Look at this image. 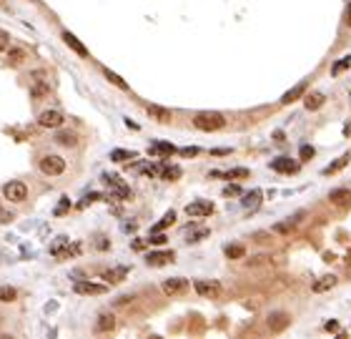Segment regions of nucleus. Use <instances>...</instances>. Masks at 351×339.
Returning <instances> with one entry per match:
<instances>
[{"mask_svg": "<svg viewBox=\"0 0 351 339\" xmlns=\"http://www.w3.org/2000/svg\"><path fill=\"white\" fill-rule=\"evenodd\" d=\"M241 204H244L246 209H256V206L261 204V191H258V188H253L251 194H246V196L241 199Z\"/></svg>", "mask_w": 351, "mask_h": 339, "instance_id": "a878e982", "label": "nucleus"}, {"mask_svg": "<svg viewBox=\"0 0 351 339\" xmlns=\"http://www.w3.org/2000/svg\"><path fill=\"white\" fill-rule=\"evenodd\" d=\"M349 159H351V156H349V154H344L341 159H336L334 164H329V166L324 169V176H331V173H339V171H341V169H344V166L349 164Z\"/></svg>", "mask_w": 351, "mask_h": 339, "instance_id": "393cba45", "label": "nucleus"}, {"mask_svg": "<svg viewBox=\"0 0 351 339\" xmlns=\"http://www.w3.org/2000/svg\"><path fill=\"white\" fill-rule=\"evenodd\" d=\"M126 277H128V267H115V269L103 272V279H105L108 284H118V282H123Z\"/></svg>", "mask_w": 351, "mask_h": 339, "instance_id": "6ab92c4d", "label": "nucleus"}, {"mask_svg": "<svg viewBox=\"0 0 351 339\" xmlns=\"http://www.w3.org/2000/svg\"><path fill=\"white\" fill-rule=\"evenodd\" d=\"M223 251H226L228 259H244V256H246V249H244L241 244H228Z\"/></svg>", "mask_w": 351, "mask_h": 339, "instance_id": "cd10ccee", "label": "nucleus"}, {"mask_svg": "<svg viewBox=\"0 0 351 339\" xmlns=\"http://www.w3.org/2000/svg\"><path fill=\"white\" fill-rule=\"evenodd\" d=\"M346 23L351 25V3H349V10H346Z\"/></svg>", "mask_w": 351, "mask_h": 339, "instance_id": "de8ad7c7", "label": "nucleus"}, {"mask_svg": "<svg viewBox=\"0 0 351 339\" xmlns=\"http://www.w3.org/2000/svg\"><path fill=\"white\" fill-rule=\"evenodd\" d=\"M193 126H196L199 131H218V128H223L226 126V118H223V113H218V111H201V113H196L193 116Z\"/></svg>", "mask_w": 351, "mask_h": 339, "instance_id": "f257e3e1", "label": "nucleus"}, {"mask_svg": "<svg viewBox=\"0 0 351 339\" xmlns=\"http://www.w3.org/2000/svg\"><path fill=\"white\" fill-rule=\"evenodd\" d=\"M148 244H155V246H161V244H166V236H163L161 231H153V234L148 236Z\"/></svg>", "mask_w": 351, "mask_h": 339, "instance_id": "a19ab883", "label": "nucleus"}, {"mask_svg": "<svg viewBox=\"0 0 351 339\" xmlns=\"http://www.w3.org/2000/svg\"><path fill=\"white\" fill-rule=\"evenodd\" d=\"M303 93H306V83H299V86H294L291 91H286V93L281 96V103L289 106V103H294V101H296L299 96H303Z\"/></svg>", "mask_w": 351, "mask_h": 339, "instance_id": "412c9836", "label": "nucleus"}, {"mask_svg": "<svg viewBox=\"0 0 351 339\" xmlns=\"http://www.w3.org/2000/svg\"><path fill=\"white\" fill-rule=\"evenodd\" d=\"M346 68H351V56H344L341 60H336L334 68H331V75H339V73H344Z\"/></svg>", "mask_w": 351, "mask_h": 339, "instance_id": "2f4dec72", "label": "nucleus"}, {"mask_svg": "<svg viewBox=\"0 0 351 339\" xmlns=\"http://www.w3.org/2000/svg\"><path fill=\"white\" fill-rule=\"evenodd\" d=\"M271 169H274V171H281V173H294V171H296V164H294L289 156H279V159L271 161Z\"/></svg>", "mask_w": 351, "mask_h": 339, "instance_id": "a211bd4d", "label": "nucleus"}, {"mask_svg": "<svg viewBox=\"0 0 351 339\" xmlns=\"http://www.w3.org/2000/svg\"><path fill=\"white\" fill-rule=\"evenodd\" d=\"M46 93H48V86H46V83H35V86L30 88V96H33V98H43Z\"/></svg>", "mask_w": 351, "mask_h": 339, "instance_id": "4c0bfd02", "label": "nucleus"}, {"mask_svg": "<svg viewBox=\"0 0 351 339\" xmlns=\"http://www.w3.org/2000/svg\"><path fill=\"white\" fill-rule=\"evenodd\" d=\"M73 291L75 294H83V296H98V294H105L108 286L105 284H96V282H86V279H78L73 284Z\"/></svg>", "mask_w": 351, "mask_h": 339, "instance_id": "423d86ee", "label": "nucleus"}, {"mask_svg": "<svg viewBox=\"0 0 351 339\" xmlns=\"http://www.w3.org/2000/svg\"><path fill=\"white\" fill-rule=\"evenodd\" d=\"M133 161L136 159V151H126V148H115V151H110V161H115V164H123V161Z\"/></svg>", "mask_w": 351, "mask_h": 339, "instance_id": "5701e85b", "label": "nucleus"}, {"mask_svg": "<svg viewBox=\"0 0 351 339\" xmlns=\"http://www.w3.org/2000/svg\"><path fill=\"white\" fill-rule=\"evenodd\" d=\"M196 291H199V296H203V299H218L221 296V284L218 282H208V279H196Z\"/></svg>", "mask_w": 351, "mask_h": 339, "instance_id": "6e6552de", "label": "nucleus"}, {"mask_svg": "<svg viewBox=\"0 0 351 339\" xmlns=\"http://www.w3.org/2000/svg\"><path fill=\"white\" fill-rule=\"evenodd\" d=\"M301 216H303V211H299V214H294V216H289L286 221H279V224H274V231L276 234H291L296 226L301 224Z\"/></svg>", "mask_w": 351, "mask_h": 339, "instance_id": "f8f14e48", "label": "nucleus"}, {"mask_svg": "<svg viewBox=\"0 0 351 339\" xmlns=\"http://www.w3.org/2000/svg\"><path fill=\"white\" fill-rule=\"evenodd\" d=\"M148 154H150V156H161V159H171V156L176 154V146H173V143H153V146L148 148Z\"/></svg>", "mask_w": 351, "mask_h": 339, "instance_id": "f3484780", "label": "nucleus"}, {"mask_svg": "<svg viewBox=\"0 0 351 339\" xmlns=\"http://www.w3.org/2000/svg\"><path fill=\"white\" fill-rule=\"evenodd\" d=\"M161 176L168 178V181H176L181 176V169L178 166H161Z\"/></svg>", "mask_w": 351, "mask_h": 339, "instance_id": "72a5a7b5", "label": "nucleus"}, {"mask_svg": "<svg viewBox=\"0 0 351 339\" xmlns=\"http://www.w3.org/2000/svg\"><path fill=\"white\" fill-rule=\"evenodd\" d=\"M65 209H68V199H65V201H63V204H60V206H58V214H63V211H65Z\"/></svg>", "mask_w": 351, "mask_h": 339, "instance_id": "49530a36", "label": "nucleus"}, {"mask_svg": "<svg viewBox=\"0 0 351 339\" xmlns=\"http://www.w3.org/2000/svg\"><path fill=\"white\" fill-rule=\"evenodd\" d=\"M8 48H10V33L0 28V53H3V51H8Z\"/></svg>", "mask_w": 351, "mask_h": 339, "instance_id": "58836bf2", "label": "nucleus"}, {"mask_svg": "<svg viewBox=\"0 0 351 339\" xmlns=\"http://www.w3.org/2000/svg\"><path fill=\"white\" fill-rule=\"evenodd\" d=\"M329 201L336 204V206H344V204H351V191L349 188H336V191L329 194Z\"/></svg>", "mask_w": 351, "mask_h": 339, "instance_id": "aec40b11", "label": "nucleus"}, {"mask_svg": "<svg viewBox=\"0 0 351 339\" xmlns=\"http://www.w3.org/2000/svg\"><path fill=\"white\" fill-rule=\"evenodd\" d=\"M55 143H60V146H75V143H78V138H75V133L63 131V133H58V136H55Z\"/></svg>", "mask_w": 351, "mask_h": 339, "instance_id": "7c9ffc66", "label": "nucleus"}, {"mask_svg": "<svg viewBox=\"0 0 351 339\" xmlns=\"http://www.w3.org/2000/svg\"><path fill=\"white\" fill-rule=\"evenodd\" d=\"M50 254H53L55 259H68L70 254H78V246H70V239L58 236V239L50 244Z\"/></svg>", "mask_w": 351, "mask_h": 339, "instance_id": "1a4fd4ad", "label": "nucleus"}, {"mask_svg": "<svg viewBox=\"0 0 351 339\" xmlns=\"http://www.w3.org/2000/svg\"><path fill=\"white\" fill-rule=\"evenodd\" d=\"M63 43H65V46H68L73 53H78L81 58H88V48H86L81 41H78V38H75L70 30H65V33H63Z\"/></svg>", "mask_w": 351, "mask_h": 339, "instance_id": "ddd939ff", "label": "nucleus"}, {"mask_svg": "<svg viewBox=\"0 0 351 339\" xmlns=\"http://www.w3.org/2000/svg\"><path fill=\"white\" fill-rule=\"evenodd\" d=\"M223 154H228V148H213V156H223Z\"/></svg>", "mask_w": 351, "mask_h": 339, "instance_id": "a18cd8bd", "label": "nucleus"}, {"mask_svg": "<svg viewBox=\"0 0 351 339\" xmlns=\"http://www.w3.org/2000/svg\"><path fill=\"white\" fill-rule=\"evenodd\" d=\"M3 196L8 201H13V204H20V201L28 199V186L23 181H10V183L3 186Z\"/></svg>", "mask_w": 351, "mask_h": 339, "instance_id": "20e7f679", "label": "nucleus"}, {"mask_svg": "<svg viewBox=\"0 0 351 339\" xmlns=\"http://www.w3.org/2000/svg\"><path fill=\"white\" fill-rule=\"evenodd\" d=\"M339 284V279L334 277V274H324V277H319L314 284H311V289H314L316 294H321V291H329V289H334Z\"/></svg>", "mask_w": 351, "mask_h": 339, "instance_id": "2eb2a0df", "label": "nucleus"}, {"mask_svg": "<svg viewBox=\"0 0 351 339\" xmlns=\"http://www.w3.org/2000/svg\"><path fill=\"white\" fill-rule=\"evenodd\" d=\"M113 327H115V317L108 314V312H103L98 317V322H96V332H110Z\"/></svg>", "mask_w": 351, "mask_h": 339, "instance_id": "4be33fe9", "label": "nucleus"}, {"mask_svg": "<svg viewBox=\"0 0 351 339\" xmlns=\"http://www.w3.org/2000/svg\"><path fill=\"white\" fill-rule=\"evenodd\" d=\"M299 159H301V161H311V159H314V148H311L308 143H303V146L299 148Z\"/></svg>", "mask_w": 351, "mask_h": 339, "instance_id": "c9c22d12", "label": "nucleus"}, {"mask_svg": "<svg viewBox=\"0 0 351 339\" xmlns=\"http://www.w3.org/2000/svg\"><path fill=\"white\" fill-rule=\"evenodd\" d=\"M173 261V251H150L146 256V264L148 267H163V264Z\"/></svg>", "mask_w": 351, "mask_h": 339, "instance_id": "4468645a", "label": "nucleus"}, {"mask_svg": "<svg viewBox=\"0 0 351 339\" xmlns=\"http://www.w3.org/2000/svg\"><path fill=\"white\" fill-rule=\"evenodd\" d=\"M98 199H100L98 194H88V196H86V199L81 201V206H88V204H93V201H98Z\"/></svg>", "mask_w": 351, "mask_h": 339, "instance_id": "37998d69", "label": "nucleus"}, {"mask_svg": "<svg viewBox=\"0 0 351 339\" xmlns=\"http://www.w3.org/2000/svg\"><path fill=\"white\" fill-rule=\"evenodd\" d=\"M63 113L60 111H43L41 116H38V123H41L43 128H60L63 126Z\"/></svg>", "mask_w": 351, "mask_h": 339, "instance_id": "9b49d317", "label": "nucleus"}, {"mask_svg": "<svg viewBox=\"0 0 351 339\" xmlns=\"http://www.w3.org/2000/svg\"><path fill=\"white\" fill-rule=\"evenodd\" d=\"M289 324H291V317L286 314V312H271L268 317H266V327L274 332V334H281V332H286L289 329Z\"/></svg>", "mask_w": 351, "mask_h": 339, "instance_id": "39448f33", "label": "nucleus"}, {"mask_svg": "<svg viewBox=\"0 0 351 339\" xmlns=\"http://www.w3.org/2000/svg\"><path fill=\"white\" fill-rule=\"evenodd\" d=\"M103 183L110 188V194L115 196V199H121V201H128V199H133V194H131V188L121 181V176H115V173H103Z\"/></svg>", "mask_w": 351, "mask_h": 339, "instance_id": "f03ea898", "label": "nucleus"}, {"mask_svg": "<svg viewBox=\"0 0 351 339\" xmlns=\"http://www.w3.org/2000/svg\"><path fill=\"white\" fill-rule=\"evenodd\" d=\"M103 75H105V78H108V81H110L113 86H118L121 91H128V83H126V81L121 78V75H118V73H113V70H108V68H103Z\"/></svg>", "mask_w": 351, "mask_h": 339, "instance_id": "bb28decb", "label": "nucleus"}, {"mask_svg": "<svg viewBox=\"0 0 351 339\" xmlns=\"http://www.w3.org/2000/svg\"><path fill=\"white\" fill-rule=\"evenodd\" d=\"M226 178H249V169H231L223 173Z\"/></svg>", "mask_w": 351, "mask_h": 339, "instance_id": "e433bc0d", "label": "nucleus"}, {"mask_svg": "<svg viewBox=\"0 0 351 339\" xmlns=\"http://www.w3.org/2000/svg\"><path fill=\"white\" fill-rule=\"evenodd\" d=\"M324 101H326V98H324V93H311V96H306V98H303V106H306L308 111H316V108H321V106H324Z\"/></svg>", "mask_w": 351, "mask_h": 339, "instance_id": "b1692460", "label": "nucleus"}, {"mask_svg": "<svg viewBox=\"0 0 351 339\" xmlns=\"http://www.w3.org/2000/svg\"><path fill=\"white\" fill-rule=\"evenodd\" d=\"M23 58H25V51H23V48H10L8 60H10L13 65H20V63H23Z\"/></svg>", "mask_w": 351, "mask_h": 339, "instance_id": "f704fd0d", "label": "nucleus"}, {"mask_svg": "<svg viewBox=\"0 0 351 339\" xmlns=\"http://www.w3.org/2000/svg\"><path fill=\"white\" fill-rule=\"evenodd\" d=\"M181 156H186V159H191V156H199L201 154V148H196V146H186V148H181L178 151Z\"/></svg>", "mask_w": 351, "mask_h": 339, "instance_id": "ea45409f", "label": "nucleus"}, {"mask_svg": "<svg viewBox=\"0 0 351 339\" xmlns=\"http://www.w3.org/2000/svg\"><path fill=\"white\" fill-rule=\"evenodd\" d=\"M186 214H188L191 219H206V216L213 214V204H211V201H203V199L191 201V204L186 206Z\"/></svg>", "mask_w": 351, "mask_h": 339, "instance_id": "0eeeda50", "label": "nucleus"}, {"mask_svg": "<svg viewBox=\"0 0 351 339\" xmlns=\"http://www.w3.org/2000/svg\"><path fill=\"white\" fill-rule=\"evenodd\" d=\"M15 296H18L15 286H8V284L0 286V301H15Z\"/></svg>", "mask_w": 351, "mask_h": 339, "instance_id": "c756f323", "label": "nucleus"}, {"mask_svg": "<svg viewBox=\"0 0 351 339\" xmlns=\"http://www.w3.org/2000/svg\"><path fill=\"white\" fill-rule=\"evenodd\" d=\"M239 194H241V188H239L236 183H231V186L223 188V196H239Z\"/></svg>", "mask_w": 351, "mask_h": 339, "instance_id": "79ce46f5", "label": "nucleus"}, {"mask_svg": "<svg viewBox=\"0 0 351 339\" xmlns=\"http://www.w3.org/2000/svg\"><path fill=\"white\" fill-rule=\"evenodd\" d=\"M38 169H41L46 176H60V173L65 171V159H63V156H55V154H48V156L41 159Z\"/></svg>", "mask_w": 351, "mask_h": 339, "instance_id": "7ed1b4c3", "label": "nucleus"}, {"mask_svg": "<svg viewBox=\"0 0 351 339\" xmlns=\"http://www.w3.org/2000/svg\"><path fill=\"white\" fill-rule=\"evenodd\" d=\"M324 329H326V332H339V322H334V319H331V322H326V327H324Z\"/></svg>", "mask_w": 351, "mask_h": 339, "instance_id": "c03bdc74", "label": "nucleus"}, {"mask_svg": "<svg viewBox=\"0 0 351 339\" xmlns=\"http://www.w3.org/2000/svg\"><path fill=\"white\" fill-rule=\"evenodd\" d=\"M163 291H166L168 296L186 294V291H188V279H183V277H171V279L163 282Z\"/></svg>", "mask_w": 351, "mask_h": 339, "instance_id": "9d476101", "label": "nucleus"}, {"mask_svg": "<svg viewBox=\"0 0 351 339\" xmlns=\"http://www.w3.org/2000/svg\"><path fill=\"white\" fill-rule=\"evenodd\" d=\"M173 221H176V211H168V214H166V216H163L158 224L153 226V231H163V229H168V226H171Z\"/></svg>", "mask_w": 351, "mask_h": 339, "instance_id": "c85d7f7f", "label": "nucleus"}, {"mask_svg": "<svg viewBox=\"0 0 351 339\" xmlns=\"http://www.w3.org/2000/svg\"><path fill=\"white\" fill-rule=\"evenodd\" d=\"M146 111H148V116H150V118L161 121V123H168V121L173 118V113H171L168 108H163V106H155V103H150Z\"/></svg>", "mask_w": 351, "mask_h": 339, "instance_id": "dca6fc26", "label": "nucleus"}, {"mask_svg": "<svg viewBox=\"0 0 351 339\" xmlns=\"http://www.w3.org/2000/svg\"><path fill=\"white\" fill-rule=\"evenodd\" d=\"M208 234H211L208 229H193V231H191V226H188V241H193V244H196V241H203Z\"/></svg>", "mask_w": 351, "mask_h": 339, "instance_id": "473e14b6", "label": "nucleus"}]
</instances>
